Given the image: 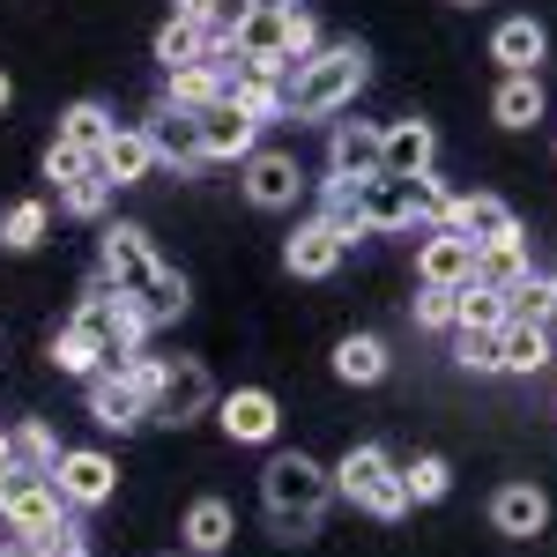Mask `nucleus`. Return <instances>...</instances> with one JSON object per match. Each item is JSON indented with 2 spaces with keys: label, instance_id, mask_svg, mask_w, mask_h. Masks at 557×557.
Wrapping results in <instances>:
<instances>
[{
  "label": "nucleus",
  "instance_id": "1",
  "mask_svg": "<svg viewBox=\"0 0 557 557\" xmlns=\"http://www.w3.org/2000/svg\"><path fill=\"white\" fill-rule=\"evenodd\" d=\"M327 498H335V469H320L312 454H275L260 475V506H268L283 543H305L327 513Z\"/></svg>",
  "mask_w": 557,
  "mask_h": 557
},
{
  "label": "nucleus",
  "instance_id": "2",
  "mask_svg": "<svg viewBox=\"0 0 557 557\" xmlns=\"http://www.w3.org/2000/svg\"><path fill=\"white\" fill-rule=\"evenodd\" d=\"M364 67H372L364 45H320L298 75H290V112H298V120H327V112H343L349 97L364 89Z\"/></svg>",
  "mask_w": 557,
  "mask_h": 557
},
{
  "label": "nucleus",
  "instance_id": "3",
  "mask_svg": "<svg viewBox=\"0 0 557 557\" xmlns=\"http://www.w3.org/2000/svg\"><path fill=\"white\" fill-rule=\"evenodd\" d=\"M335 491H343L349 506H364L372 520H401V513H409L401 469L386 461L380 446H349V454H343V469H335Z\"/></svg>",
  "mask_w": 557,
  "mask_h": 557
},
{
  "label": "nucleus",
  "instance_id": "4",
  "mask_svg": "<svg viewBox=\"0 0 557 557\" xmlns=\"http://www.w3.org/2000/svg\"><path fill=\"white\" fill-rule=\"evenodd\" d=\"M60 483H52V469H23L15 461V475L0 483V520H8V535H45L52 520H60Z\"/></svg>",
  "mask_w": 557,
  "mask_h": 557
},
{
  "label": "nucleus",
  "instance_id": "5",
  "mask_svg": "<svg viewBox=\"0 0 557 557\" xmlns=\"http://www.w3.org/2000/svg\"><path fill=\"white\" fill-rule=\"evenodd\" d=\"M157 268H164V260H157V246H149L141 223H112V231H104V283H112L120 298H141Z\"/></svg>",
  "mask_w": 557,
  "mask_h": 557
},
{
  "label": "nucleus",
  "instance_id": "6",
  "mask_svg": "<svg viewBox=\"0 0 557 557\" xmlns=\"http://www.w3.org/2000/svg\"><path fill=\"white\" fill-rule=\"evenodd\" d=\"M357 215H364V231H417L424 223V194H417V178H364L357 186Z\"/></svg>",
  "mask_w": 557,
  "mask_h": 557
},
{
  "label": "nucleus",
  "instance_id": "7",
  "mask_svg": "<svg viewBox=\"0 0 557 557\" xmlns=\"http://www.w3.org/2000/svg\"><path fill=\"white\" fill-rule=\"evenodd\" d=\"M215 401V386H209V372L194 364V357H164V380H157V394H149V417L157 424H194L201 409Z\"/></svg>",
  "mask_w": 557,
  "mask_h": 557
},
{
  "label": "nucleus",
  "instance_id": "8",
  "mask_svg": "<svg viewBox=\"0 0 557 557\" xmlns=\"http://www.w3.org/2000/svg\"><path fill=\"white\" fill-rule=\"evenodd\" d=\"M223 97H231L246 120L268 127V120H283V112H290V75H283V67H268V60H238V75H231Z\"/></svg>",
  "mask_w": 557,
  "mask_h": 557
},
{
  "label": "nucleus",
  "instance_id": "9",
  "mask_svg": "<svg viewBox=\"0 0 557 557\" xmlns=\"http://www.w3.org/2000/svg\"><path fill=\"white\" fill-rule=\"evenodd\" d=\"M52 483H60V498H67V506H104V498L120 491V469H112V454L75 446V454H60V461H52Z\"/></svg>",
  "mask_w": 557,
  "mask_h": 557
},
{
  "label": "nucleus",
  "instance_id": "10",
  "mask_svg": "<svg viewBox=\"0 0 557 557\" xmlns=\"http://www.w3.org/2000/svg\"><path fill=\"white\" fill-rule=\"evenodd\" d=\"M238 60H268V67L298 75V60H290V8H238Z\"/></svg>",
  "mask_w": 557,
  "mask_h": 557
},
{
  "label": "nucleus",
  "instance_id": "11",
  "mask_svg": "<svg viewBox=\"0 0 557 557\" xmlns=\"http://www.w3.org/2000/svg\"><path fill=\"white\" fill-rule=\"evenodd\" d=\"M446 231H461L475 253L483 246H498V238H520V215L498 201V194H454V209H446Z\"/></svg>",
  "mask_w": 557,
  "mask_h": 557
},
{
  "label": "nucleus",
  "instance_id": "12",
  "mask_svg": "<svg viewBox=\"0 0 557 557\" xmlns=\"http://www.w3.org/2000/svg\"><path fill=\"white\" fill-rule=\"evenodd\" d=\"M298 186H305V172H298L290 149H253V157H246V201H253V209H290Z\"/></svg>",
  "mask_w": 557,
  "mask_h": 557
},
{
  "label": "nucleus",
  "instance_id": "13",
  "mask_svg": "<svg viewBox=\"0 0 557 557\" xmlns=\"http://www.w3.org/2000/svg\"><path fill=\"white\" fill-rule=\"evenodd\" d=\"M349 253V238H343V223L335 215H312V223H298V238L283 246V260H290V275H335Z\"/></svg>",
  "mask_w": 557,
  "mask_h": 557
},
{
  "label": "nucleus",
  "instance_id": "14",
  "mask_svg": "<svg viewBox=\"0 0 557 557\" xmlns=\"http://www.w3.org/2000/svg\"><path fill=\"white\" fill-rule=\"evenodd\" d=\"M201 120V157H223V164H238V157H253L260 141V120H246L231 97H215L209 112H194Z\"/></svg>",
  "mask_w": 557,
  "mask_h": 557
},
{
  "label": "nucleus",
  "instance_id": "15",
  "mask_svg": "<svg viewBox=\"0 0 557 557\" xmlns=\"http://www.w3.org/2000/svg\"><path fill=\"white\" fill-rule=\"evenodd\" d=\"M417 275L438 283V290H461V283L475 275V246L461 238V231L438 223V231H424V246H417Z\"/></svg>",
  "mask_w": 557,
  "mask_h": 557
},
{
  "label": "nucleus",
  "instance_id": "16",
  "mask_svg": "<svg viewBox=\"0 0 557 557\" xmlns=\"http://www.w3.org/2000/svg\"><path fill=\"white\" fill-rule=\"evenodd\" d=\"M431 157H438V134H431L424 120H394V127H380V172L386 178L431 172Z\"/></svg>",
  "mask_w": 557,
  "mask_h": 557
},
{
  "label": "nucleus",
  "instance_id": "17",
  "mask_svg": "<svg viewBox=\"0 0 557 557\" xmlns=\"http://www.w3.org/2000/svg\"><path fill=\"white\" fill-rule=\"evenodd\" d=\"M89 417L104 431H134V424H149V401L120 372H89Z\"/></svg>",
  "mask_w": 557,
  "mask_h": 557
},
{
  "label": "nucleus",
  "instance_id": "18",
  "mask_svg": "<svg viewBox=\"0 0 557 557\" xmlns=\"http://www.w3.org/2000/svg\"><path fill=\"white\" fill-rule=\"evenodd\" d=\"M491 528H498V535H543V528H550V498H543L535 483H506V491L491 498Z\"/></svg>",
  "mask_w": 557,
  "mask_h": 557
},
{
  "label": "nucleus",
  "instance_id": "19",
  "mask_svg": "<svg viewBox=\"0 0 557 557\" xmlns=\"http://www.w3.org/2000/svg\"><path fill=\"white\" fill-rule=\"evenodd\" d=\"M141 134H149V149H157V164H201V120H194V112L164 104Z\"/></svg>",
  "mask_w": 557,
  "mask_h": 557
},
{
  "label": "nucleus",
  "instance_id": "20",
  "mask_svg": "<svg viewBox=\"0 0 557 557\" xmlns=\"http://www.w3.org/2000/svg\"><path fill=\"white\" fill-rule=\"evenodd\" d=\"M97 172L112 178V186H134V178L157 172V149H149V134L141 127H112V141L97 149Z\"/></svg>",
  "mask_w": 557,
  "mask_h": 557
},
{
  "label": "nucleus",
  "instance_id": "21",
  "mask_svg": "<svg viewBox=\"0 0 557 557\" xmlns=\"http://www.w3.org/2000/svg\"><path fill=\"white\" fill-rule=\"evenodd\" d=\"M327 164H335V178H380V127L343 120L335 141H327Z\"/></svg>",
  "mask_w": 557,
  "mask_h": 557
},
{
  "label": "nucleus",
  "instance_id": "22",
  "mask_svg": "<svg viewBox=\"0 0 557 557\" xmlns=\"http://www.w3.org/2000/svg\"><path fill=\"white\" fill-rule=\"evenodd\" d=\"M275 394H260V386H238L231 401H223V431L238 438V446H260V438H275Z\"/></svg>",
  "mask_w": 557,
  "mask_h": 557
},
{
  "label": "nucleus",
  "instance_id": "23",
  "mask_svg": "<svg viewBox=\"0 0 557 557\" xmlns=\"http://www.w3.org/2000/svg\"><path fill=\"white\" fill-rule=\"evenodd\" d=\"M231 75H238V67H215V60H186V67H172V97H164V104H178V112H209L215 97L231 89Z\"/></svg>",
  "mask_w": 557,
  "mask_h": 557
},
{
  "label": "nucleus",
  "instance_id": "24",
  "mask_svg": "<svg viewBox=\"0 0 557 557\" xmlns=\"http://www.w3.org/2000/svg\"><path fill=\"white\" fill-rule=\"evenodd\" d=\"M550 52L543 38V23L535 15H513V23H498V38H491V60H506V75H535V60Z\"/></svg>",
  "mask_w": 557,
  "mask_h": 557
},
{
  "label": "nucleus",
  "instance_id": "25",
  "mask_svg": "<svg viewBox=\"0 0 557 557\" xmlns=\"http://www.w3.org/2000/svg\"><path fill=\"white\" fill-rule=\"evenodd\" d=\"M506 320H513V305H506L498 283H475V275H469V283L454 290V327H483V335H498Z\"/></svg>",
  "mask_w": 557,
  "mask_h": 557
},
{
  "label": "nucleus",
  "instance_id": "26",
  "mask_svg": "<svg viewBox=\"0 0 557 557\" xmlns=\"http://www.w3.org/2000/svg\"><path fill=\"white\" fill-rule=\"evenodd\" d=\"M543 364H550L543 320H506L498 327V372H543Z\"/></svg>",
  "mask_w": 557,
  "mask_h": 557
},
{
  "label": "nucleus",
  "instance_id": "27",
  "mask_svg": "<svg viewBox=\"0 0 557 557\" xmlns=\"http://www.w3.org/2000/svg\"><path fill=\"white\" fill-rule=\"evenodd\" d=\"M141 320H149V327H172V320H186V275H178V268H157V275H149V290H141Z\"/></svg>",
  "mask_w": 557,
  "mask_h": 557
},
{
  "label": "nucleus",
  "instance_id": "28",
  "mask_svg": "<svg viewBox=\"0 0 557 557\" xmlns=\"http://www.w3.org/2000/svg\"><path fill=\"white\" fill-rule=\"evenodd\" d=\"M491 112H498V127H535L543 120V83L535 75H506L498 97H491Z\"/></svg>",
  "mask_w": 557,
  "mask_h": 557
},
{
  "label": "nucleus",
  "instance_id": "29",
  "mask_svg": "<svg viewBox=\"0 0 557 557\" xmlns=\"http://www.w3.org/2000/svg\"><path fill=\"white\" fill-rule=\"evenodd\" d=\"M335 372H343L349 386L386 380V343L380 335H343V343H335Z\"/></svg>",
  "mask_w": 557,
  "mask_h": 557
},
{
  "label": "nucleus",
  "instance_id": "30",
  "mask_svg": "<svg viewBox=\"0 0 557 557\" xmlns=\"http://www.w3.org/2000/svg\"><path fill=\"white\" fill-rule=\"evenodd\" d=\"M223 543H231V506H223V498H201V506L186 513V550H194V557H215Z\"/></svg>",
  "mask_w": 557,
  "mask_h": 557
},
{
  "label": "nucleus",
  "instance_id": "31",
  "mask_svg": "<svg viewBox=\"0 0 557 557\" xmlns=\"http://www.w3.org/2000/svg\"><path fill=\"white\" fill-rule=\"evenodd\" d=\"M520 275H535L520 238H498V246H483V253H475V283H498V290H513Z\"/></svg>",
  "mask_w": 557,
  "mask_h": 557
},
{
  "label": "nucleus",
  "instance_id": "32",
  "mask_svg": "<svg viewBox=\"0 0 557 557\" xmlns=\"http://www.w3.org/2000/svg\"><path fill=\"white\" fill-rule=\"evenodd\" d=\"M52 364H60L67 380H89V372H104V349L89 343L83 327H60V335H52Z\"/></svg>",
  "mask_w": 557,
  "mask_h": 557
},
{
  "label": "nucleus",
  "instance_id": "33",
  "mask_svg": "<svg viewBox=\"0 0 557 557\" xmlns=\"http://www.w3.org/2000/svg\"><path fill=\"white\" fill-rule=\"evenodd\" d=\"M112 127H120V120H112L104 104H75V112L60 120V141H75V149H89V157H97V149L112 141Z\"/></svg>",
  "mask_w": 557,
  "mask_h": 557
},
{
  "label": "nucleus",
  "instance_id": "34",
  "mask_svg": "<svg viewBox=\"0 0 557 557\" xmlns=\"http://www.w3.org/2000/svg\"><path fill=\"white\" fill-rule=\"evenodd\" d=\"M506 305H513V320H557V275H520Z\"/></svg>",
  "mask_w": 557,
  "mask_h": 557
},
{
  "label": "nucleus",
  "instance_id": "35",
  "mask_svg": "<svg viewBox=\"0 0 557 557\" xmlns=\"http://www.w3.org/2000/svg\"><path fill=\"white\" fill-rule=\"evenodd\" d=\"M401 491H409V506H417V498H446V491H454V469H446V461H438V454H417V461H409V469H401Z\"/></svg>",
  "mask_w": 557,
  "mask_h": 557
},
{
  "label": "nucleus",
  "instance_id": "36",
  "mask_svg": "<svg viewBox=\"0 0 557 557\" xmlns=\"http://www.w3.org/2000/svg\"><path fill=\"white\" fill-rule=\"evenodd\" d=\"M45 238V201H15V209L0 215V246H15V253H30Z\"/></svg>",
  "mask_w": 557,
  "mask_h": 557
},
{
  "label": "nucleus",
  "instance_id": "37",
  "mask_svg": "<svg viewBox=\"0 0 557 557\" xmlns=\"http://www.w3.org/2000/svg\"><path fill=\"white\" fill-rule=\"evenodd\" d=\"M8 438H15V461H23V469H52V461H60V438L45 424H15Z\"/></svg>",
  "mask_w": 557,
  "mask_h": 557
},
{
  "label": "nucleus",
  "instance_id": "38",
  "mask_svg": "<svg viewBox=\"0 0 557 557\" xmlns=\"http://www.w3.org/2000/svg\"><path fill=\"white\" fill-rule=\"evenodd\" d=\"M157 60H164V67H186V60H201V30L172 15V23L157 30Z\"/></svg>",
  "mask_w": 557,
  "mask_h": 557
},
{
  "label": "nucleus",
  "instance_id": "39",
  "mask_svg": "<svg viewBox=\"0 0 557 557\" xmlns=\"http://www.w3.org/2000/svg\"><path fill=\"white\" fill-rule=\"evenodd\" d=\"M89 172H97V157H89V149H75V141H52V149H45V178L75 186V178H89Z\"/></svg>",
  "mask_w": 557,
  "mask_h": 557
},
{
  "label": "nucleus",
  "instance_id": "40",
  "mask_svg": "<svg viewBox=\"0 0 557 557\" xmlns=\"http://www.w3.org/2000/svg\"><path fill=\"white\" fill-rule=\"evenodd\" d=\"M60 201H67V215H104V201H112V178L89 172V178H75V186H60Z\"/></svg>",
  "mask_w": 557,
  "mask_h": 557
},
{
  "label": "nucleus",
  "instance_id": "41",
  "mask_svg": "<svg viewBox=\"0 0 557 557\" xmlns=\"http://www.w3.org/2000/svg\"><path fill=\"white\" fill-rule=\"evenodd\" d=\"M454 364H461V372H498V335H483V327H461V349H454Z\"/></svg>",
  "mask_w": 557,
  "mask_h": 557
},
{
  "label": "nucleus",
  "instance_id": "42",
  "mask_svg": "<svg viewBox=\"0 0 557 557\" xmlns=\"http://www.w3.org/2000/svg\"><path fill=\"white\" fill-rule=\"evenodd\" d=\"M38 550L45 557H89V543H83V528H75V520H52V528L38 535Z\"/></svg>",
  "mask_w": 557,
  "mask_h": 557
},
{
  "label": "nucleus",
  "instance_id": "43",
  "mask_svg": "<svg viewBox=\"0 0 557 557\" xmlns=\"http://www.w3.org/2000/svg\"><path fill=\"white\" fill-rule=\"evenodd\" d=\"M417 327H454V290L424 283V290H417Z\"/></svg>",
  "mask_w": 557,
  "mask_h": 557
},
{
  "label": "nucleus",
  "instance_id": "44",
  "mask_svg": "<svg viewBox=\"0 0 557 557\" xmlns=\"http://www.w3.org/2000/svg\"><path fill=\"white\" fill-rule=\"evenodd\" d=\"M312 52H320V23H312V15H305V8H290V60H312Z\"/></svg>",
  "mask_w": 557,
  "mask_h": 557
},
{
  "label": "nucleus",
  "instance_id": "45",
  "mask_svg": "<svg viewBox=\"0 0 557 557\" xmlns=\"http://www.w3.org/2000/svg\"><path fill=\"white\" fill-rule=\"evenodd\" d=\"M178 23H194V30H209V23H215V0H178Z\"/></svg>",
  "mask_w": 557,
  "mask_h": 557
},
{
  "label": "nucleus",
  "instance_id": "46",
  "mask_svg": "<svg viewBox=\"0 0 557 557\" xmlns=\"http://www.w3.org/2000/svg\"><path fill=\"white\" fill-rule=\"evenodd\" d=\"M0 557H45V550H38V535H8V543H0Z\"/></svg>",
  "mask_w": 557,
  "mask_h": 557
},
{
  "label": "nucleus",
  "instance_id": "47",
  "mask_svg": "<svg viewBox=\"0 0 557 557\" xmlns=\"http://www.w3.org/2000/svg\"><path fill=\"white\" fill-rule=\"evenodd\" d=\"M15 475V438H0V483Z\"/></svg>",
  "mask_w": 557,
  "mask_h": 557
},
{
  "label": "nucleus",
  "instance_id": "48",
  "mask_svg": "<svg viewBox=\"0 0 557 557\" xmlns=\"http://www.w3.org/2000/svg\"><path fill=\"white\" fill-rule=\"evenodd\" d=\"M246 8H298V0H246Z\"/></svg>",
  "mask_w": 557,
  "mask_h": 557
},
{
  "label": "nucleus",
  "instance_id": "49",
  "mask_svg": "<svg viewBox=\"0 0 557 557\" xmlns=\"http://www.w3.org/2000/svg\"><path fill=\"white\" fill-rule=\"evenodd\" d=\"M8 97H15V83H8V75H0V112H8Z\"/></svg>",
  "mask_w": 557,
  "mask_h": 557
},
{
  "label": "nucleus",
  "instance_id": "50",
  "mask_svg": "<svg viewBox=\"0 0 557 557\" xmlns=\"http://www.w3.org/2000/svg\"><path fill=\"white\" fill-rule=\"evenodd\" d=\"M454 8H483V0H454Z\"/></svg>",
  "mask_w": 557,
  "mask_h": 557
},
{
  "label": "nucleus",
  "instance_id": "51",
  "mask_svg": "<svg viewBox=\"0 0 557 557\" xmlns=\"http://www.w3.org/2000/svg\"><path fill=\"white\" fill-rule=\"evenodd\" d=\"M0 528H8V520H0Z\"/></svg>",
  "mask_w": 557,
  "mask_h": 557
}]
</instances>
